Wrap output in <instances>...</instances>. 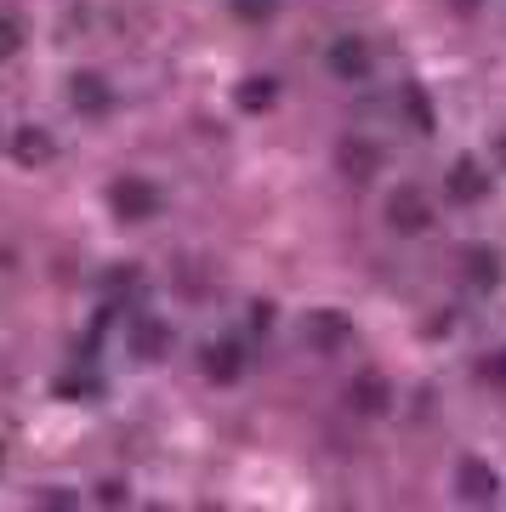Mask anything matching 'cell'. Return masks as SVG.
<instances>
[{
	"label": "cell",
	"instance_id": "6da1fadb",
	"mask_svg": "<svg viewBox=\"0 0 506 512\" xmlns=\"http://www.w3.org/2000/svg\"><path fill=\"white\" fill-rule=\"evenodd\" d=\"M109 205L120 222H148V217H160V188L143 183V177H120L109 188Z\"/></svg>",
	"mask_w": 506,
	"mask_h": 512
},
{
	"label": "cell",
	"instance_id": "7a4b0ae2",
	"mask_svg": "<svg viewBox=\"0 0 506 512\" xmlns=\"http://www.w3.org/2000/svg\"><path fill=\"white\" fill-rule=\"evenodd\" d=\"M387 222H393V234H427V228H433V205H427L421 188H393Z\"/></svg>",
	"mask_w": 506,
	"mask_h": 512
},
{
	"label": "cell",
	"instance_id": "3957f363",
	"mask_svg": "<svg viewBox=\"0 0 506 512\" xmlns=\"http://www.w3.org/2000/svg\"><path fill=\"white\" fill-rule=\"evenodd\" d=\"M302 336H308V348H313V353H342L347 342H353V325H347V313L319 308L308 325H302Z\"/></svg>",
	"mask_w": 506,
	"mask_h": 512
},
{
	"label": "cell",
	"instance_id": "277c9868",
	"mask_svg": "<svg viewBox=\"0 0 506 512\" xmlns=\"http://www.w3.org/2000/svg\"><path fill=\"white\" fill-rule=\"evenodd\" d=\"M131 353H137V359H148V365H160L165 353H171V325H165V319H154V313H137V319H131Z\"/></svg>",
	"mask_w": 506,
	"mask_h": 512
},
{
	"label": "cell",
	"instance_id": "5b68a950",
	"mask_svg": "<svg viewBox=\"0 0 506 512\" xmlns=\"http://www.w3.org/2000/svg\"><path fill=\"white\" fill-rule=\"evenodd\" d=\"M325 63H330L336 80H364V74H370V46H364V35H336Z\"/></svg>",
	"mask_w": 506,
	"mask_h": 512
},
{
	"label": "cell",
	"instance_id": "8992f818",
	"mask_svg": "<svg viewBox=\"0 0 506 512\" xmlns=\"http://www.w3.org/2000/svg\"><path fill=\"white\" fill-rule=\"evenodd\" d=\"M336 165H342V177H353V183H370L381 165V148L364 143V137H347L342 148H336Z\"/></svg>",
	"mask_w": 506,
	"mask_h": 512
},
{
	"label": "cell",
	"instance_id": "52a82bcc",
	"mask_svg": "<svg viewBox=\"0 0 506 512\" xmlns=\"http://www.w3.org/2000/svg\"><path fill=\"white\" fill-rule=\"evenodd\" d=\"M52 154L57 148H52V137H46V126H18L12 131V160H18L23 171H40Z\"/></svg>",
	"mask_w": 506,
	"mask_h": 512
},
{
	"label": "cell",
	"instance_id": "ba28073f",
	"mask_svg": "<svg viewBox=\"0 0 506 512\" xmlns=\"http://www.w3.org/2000/svg\"><path fill=\"white\" fill-rule=\"evenodd\" d=\"M489 194V171L478 160H455L450 165V200L455 205H478Z\"/></svg>",
	"mask_w": 506,
	"mask_h": 512
},
{
	"label": "cell",
	"instance_id": "9c48e42d",
	"mask_svg": "<svg viewBox=\"0 0 506 512\" xmlns=\"http://www.w3.org/2000/svg\"><path fill=\"white\" fill-rule=\"evenodd\" d=\"M69 97H74V109H80V114H109V103H114L109 80H103V74H91V69L69 80Z\"/></svg>",
	"mask_w": 506,
	"mask_h": 512
},
{
	"label": "cell",
	"instance_id": "30bf717a",
	"mask_svg": "<svg viewBox=\"0 0 506 512\" xmlns=\"http://www.w3.org/2000/svg\"><path fill=\"white\" fill-rule=\"evenodd\" d=\"M199 365L211 382H239V370H245V348L239 342H211V348L199 353Z\"/></svg>",
	"mask_w": 506,
	"mask_h": 512
},
{
	"label": "cell",
	"instance_id": "8fae6325",
	"mask_svg": "<svg viewBox=\"0 0 506 512\" xmlns=\"http://www.w3.org/2000/svg\"><path fill=\"white\" fill-rule=\"evenodd\" d=\"M353 393V410H364V416H387V404H393V387H387V376H359V382L347 387Z\"/></svg>",
	"mask_w": 506,
	"mask_h": 512
},
{
	"label": "cell",
	"instance_id": "7c38bea8",
	"mask_svg": "<svg viewBox=\"0 0 506 512\" xmlns=\"http://www.w3.org/2000/svg\"><path fill=\"white\" fill-rule=\"evenodd\" d=\"M455 490L467 495V501H495L501 484H495V473H489L484 461H461V467H455Z\"/></svg>",
	"mask_w": 506,
	"mask_h": 512
},
{
	"label": "cell",
	"instance_id": "4fadbf2b",
	"mask_svg": "<svg viewBox=\"0 0 506 512\" xmlns=\"http://www.w3.org/2000/svg\"><path fill=\"white\" fill-rule=\"evenodd\" d=\"M398 103H404V120H410V126L421 131V137H433L438 131V114H433V97L421 92V86H404V97H398Z\"/></svg>",
	"mask_w": 506,
	"mask_h": 512
},
{
	"label": "cell",
	"instance_id": "5bb4252c",
	"mask_svg": "<svg viewBox=\"0 0 506 512\" xmlns=\"http://www.w3.org/2000/svg\"><path fill=\"white\" fill-rule=\"evenodd\" d=\"M273 97H279V80H273V74H251V80L239 86V109L245 114H268Z\"/></svg>",
	"mask_w": 506,
	"mask_h": 512
},
{
	"label": "cell",
	"instance_id": "9a60e30c",
	"mask_svg": "<svg viewBox=\"0 0 506 512\" xmlns=\"http://www.w3.org/2000/svg\"><path fill=\"white\" fill-rule=\"evenodd\" d=\"M467 274H472V285H495V279H501V262H495V251H472L467 256Z\"/></svg>",
	"mask_w": 506,
	"mask_h": 512
},
{
	"label": "cell",
	"instance_id": "2e32d148",
	"mask_svg": "<svg viewBox=\"0 0 506 512\" xmlns=\"http://www.w3.org/2000/svg\"><path fill=\"white\" fill-rule=\"evenodd\" d=\"M18 46H23V23L12 18V12H0V63L18 52Z\"/></svg>",
	"mask_w": 506,
	"mask_h": 512
},
{
	"label": "cell",
	"instance_id": "e0dca14e",
	"mask_svg": "<svg viewBox=\"0 0 506 512\" xmlns=\"http://www.w3.org/2000/svg\"><path fill=\"white\" fill-rule=\"evenodd\" d=\"M273 6H279V0H234V18L262 23V18H273Z\"/></svg>",
	"mask_w": 506,
	"mask_h": 512
},
{
	"label": "cell",
	"instance_id": "ac0fdd59",
	"mask_svg": "<svg viewBox=\"0 0 506 512\" xmlns=\"http://www.w3.org/2000/svg\"><path fill=\"white\" fill-rule=\"evenodd\" d=\"M97 501H109V507H120V501H126V484H103V490H97Z\"/></svg>",
	"mask_w": 506,
	"mask_h": 512
},
{
	"label": "cell",
	"instance_id": "d6986e66",
	"mask_svg": "<svg viewBox=\"0 0 506 512\" xmlns=\"http://www.w3.org/2000/svg\"><path fill=\"white\" fill-rule=\"evenodd\" d=\"M495 160H501V171H506V131L495 137Z\"/></svg>",
	"mask_w": 506,
	"mask_h": 512
},
{
	"label": "cell",
	"instance_id": "ffe728a7",
	"mask_svg": "<svg viewBox=\"0 0 506 512\" xmlns=\"http://www.w3.org/2000/svg\"><path fill=\"white\" fill-rule=\"evenodd\" d=\"M489 376H501V382H506V353L495 359V365H489Z\"/></svg>",
	"mask_w": 506,
	"mask_h": 512
},
{
	"label": "cell",
	"instance_id": "44dd1931",
	"mask_svg": "<svg viewBox=\"0 0 506 512\" xmlns=\"http://www.w3.org/2000/svg\"><path fill=\"white\" fill-rule=\"evenodd\" d=\"M450 6H455V12H472V6H478V0H450Z\"/></svg>",
	"mask_w": 506,
	"mask_h": 512
}]
</instances>
